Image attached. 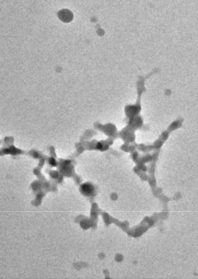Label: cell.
I'll list each match as a JSON object with an SVG mask.
<instances>
[{
    "mask_svg": "<svg viewBox=\"0 0 198 279\" xmlns=\"http://www.w3.org/2000/svg\"><path fill=\"white\" fill-rule=\"evenodd\" d=\"M60 17L64 21H68L70 19L71 15L70 13H68L66 11H64L60 14Z\"/></svg>",
    "mask_w": 198,
    "mask_h": 279,
    "instance_id": "obj_1",
    "label": "cell"
},
{
    "mask_svg": "<svg viewBox=\"0 0 198 279\" xmlns=\"http://www.w3.org/2000/svg\"><path fill=\"white\" fill-rule=\"evenodd\" d=\"M83 190L85 191V192H87V193H90L91 191V190H92L91 187H90L89 185H83Z\"/></svg>",
    "mask_w": 198,
    "mask_h": 279,
    "instance_id": "obj_2",
    "label": "cell"
}]
</instances>
